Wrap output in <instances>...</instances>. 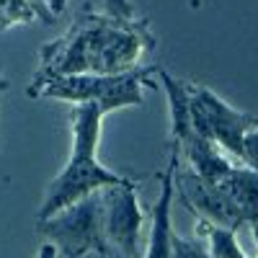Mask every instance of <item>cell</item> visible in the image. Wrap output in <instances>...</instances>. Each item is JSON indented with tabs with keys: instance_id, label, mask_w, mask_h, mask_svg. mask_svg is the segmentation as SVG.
Returning a JSON list of instances; mask_svg holds the SVG:
<instances>
[{
	"instance_id": "6",
	"label": "cell",
	"mask_w": 258,
	"mask_h": 258,
	"mask_svg": "<svg viewBox=\"0 0 258 258\" xmlns=\"http://www.w3.org/2000/svg\"><path fill=\"white\" fill-rule=\"evenodd\" d=\"M101 204L109 253H114L116 258H142L140 238L145 225V209L137 199V181L103 188Z\"/></svg>"
},
{
	"instance_id": "16",
	"label": "cell",
	"mask_w": 258,
	"mask_h": 258,
	"mask_svg": "<svg viewBox=\"0 0 258 258\" xmlns=\"http://www.w3.org/2000/svg\"><path fill=\"white\" fill-rule=\"evenodd\" d=\"M8 85H11V83H8V78H6V73H3V64H0V96L8 91Z\"/></svg>"
},
{
	"instance_id": "5",
	"label": "cell",
	"mask_w": 258,
	"mask_h": 258,
	"mask_svg": "<svg viewBox=\"0 0 258 258\" xmlns=\"http://www.w3.org/2000/svg\"><path fill=\"white\" fill-rule=\"evenodd\" d=\"M129 181H137V178H126L124 173H116V170L101 165L98 158L70 155V163L64 165L59 170V176L47 186L41 207L36 212V220H47L52 214L68 209L70 204L91 197V194H98L109 186H124Z\"/></svg>"
},
{
	"instance_id": "3",
	"label": "cell",
	"mask_w": 258,
	"mask_h": 258,
	"mask_svg": "<svg viewBox=\"0 0 258 258\" xmlns=\"http://www.w3.org/2000/svg\"><path fill=\"white\" fill-rule=\"evenodd\" d=\"M36 235L41 243L54 245V250L64 258H83L88 253H98V258H111L103 235L101 191L70 204L47 220H36Z\"/></svg>"
},
{
	"instance_id": "4",
	"label": "cell",
	"mask_w": 258,
	"mask_h": 258,
	"mask_svg": "<svg viewBox=\"0 0 258 258\" xmlns=\"http://www.w3.org/2000/svg\"><path fill=\"white\" fill-rule=\"evenodd\" d=\"M188 106L194 132L217 145L225 155L243 163V140L250 129L258 126V116L235 109L212 88L197 83H188Z\"/></svg>"
},
{
	"instance_id": "2",
	"label": "cell",
	"mask_w": 258,
	"mask_h": 258,
	"mask_svg": "<svg viewBox=\"0 0 258 258\" xmlns=\"http://www.w3.org/2000/svg\"><path fill=\"white\" fill-rule=\"evenodd\" d=\"M155 64L140 68L121 75H64L41 83H29V98H54L64 103H96L103 114H114L126 106H142V88H155L150 80L155 75Z\"/></svg>"
},
{
	"instance_id": "12",
	"label": "cell",
	"mask_w": 258,
	"mask_h": 258,
	"mask_svg": "<svg viewBox=\"0 0 258 258\" xmlns=\"http://www.w3.org/2000/svg\"><path fill=\"white\" fill-rule=\"evenodd\" d=\"M173 258H212L207 245L202 240L183 238V235H173Z\"/></svg>"
},
{
	"instance_id": "7",
	"label": "cell",
	"mask_w": 258,
	"mask_h": 258,
	"mask_svg": "<svg viewBox=\"0 0 258 258\" xmlns=\"http://www.w3.org/2000/svg\"><path fill=\"white\" fill-rule=\"evenodd\" d=\"M178 150L170 145L168 155V168L160 173V191L158 199L150 209V238H147V250L142 258H173V197H176V168H178Z\"/></svg>"
},
{
	"instance_id": "13",
	"label": "cell",
	"mask_w": 258,
	"mask_h": 258,
	"mask_svg": "<svg viewBox=\"0 0 258 258\" xmlns=\"http://www.w3.org/2000/svg\"><path fill=\"white\" fill-rule=\"evenodd\" d=\"M31 6L36 8L39 21L54 24V21L64 13V8H68V0H31Z\"/></svg>"
},
{
	"instance_id": "1",
	"label": "cell",
	"mask_w": 258,
	"mask_h": 258,
	"mask_svg": "<svg viewBox=\"0 0 258 258\" xmlns=\"http://www.w3.org/2000/svg\"><path fill=\"white\" fill-rule=\"evenodd\" d=\"M150 18L129 0H103V8L83 6L73 26L39 49V68L31 83L64 75H121L140 68L155 49Z\"/></svg>"
},
{
	"instance_id": "11",
	"label": "cell",
	"mask_w": 258,
	"mask_h": 258,
	"mask_svg": "<svg viewBox=\"0 0 258 258\" xmlns=\"http://www.w3.org/2000/svg\"><path fill=\"white\" fill-rule=\"evenodd\" d=\"M39 21L31 0H0V31Z\"/></svg>"
},
{
	"instance_id": "10",
	"label": "cell",
	"mask_w": 258,
	"mask_h": 258,
	"mask_svg": "<svg viewBox=\"0 0 258 258\" xmlns=\"http://www.w3.org/2000/svg\"><path fill=\"white\" fill-rule=\"evenodd\" d=\"M199 238H204V245L212 258H248L238 243V232L235 230L199 222Z\"/></svg>"
},
{
	"instance_id": "15",
	"label": "cell",
	"mask_w": 258,
	"mask_h": 258,
	"mask_svg": "<svg viewBox=\"0 0 258 258\" xmlns=\"http://www.w3.org/2000/svg\"><path fill=\"white\" fill-rule=\"evenodd\" d=\"M34 258H59V253L54 250V245H49V243H41Z\"/></svg>"
},
{
	"instance_id": "9",
	"label": "cell",
	"mask_w": 258,
	"mask_h": 258,
	"mask_svg": "<svg viewBox=\"0 0 258 258\" xmlns=\"http://www.w3.org/2000/svg\"><path fill=\"white\" fill-rule=\"evenodd\" d=\"M103 111L96 103H75L70 124H73V153L78 158H98V142H101V124Z\"/></svg>"
},
{
	"instance_id": "8",
	"label": "cell",
	"mask_w": 258,
	"mask_h": 258,
	"mask_svg": "<svg viewBox=\"0 0 258 258\" xmlns=\"http://www.w3.org/2000/svg\"><path fill=\"white\" fill-rule=\"evenodd\" d=\"M230 202L235 217L240 227L243 225H255L258 222V170L248 168L245 163H235L227 173L214 181Z\"/></svg>"
},
{
	"instance_id": "14",
	"label": "cell",
	"mask_w": 258,
	"mask_h": 258,
	"mask_svg": "<svg viewBox=\"0 0 258 258\" xmlns=\"http://www.w3.org/2000/svg\"><path fill=\"white\" fill-rule=\"evenodd\" d=\"M243 163L253 170H258V126L250 129L243 140Z\"/></svg>"
},
{
	"instance_id": "17",
	"label": "cell",
	"mask_w": 258,
	"mask_h": 258,
	"mask_svg": "<svg viewBox=\"0 0 258 258\" xmlns=\"http://www.w3.org/2000/svg\"><path fill=\"white\" fill-rule=\"evenodd\" d=\"M250 227H253V240H255V245H258V222L250 225Z\"/></svg>"
}]
</instances>
